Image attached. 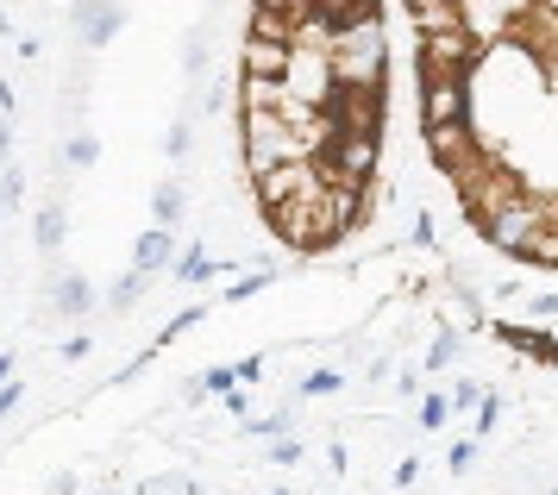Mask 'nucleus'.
Returning a JSON list of instances; mask_svg holds the SVG:
<instances>
[{"label":"nucleus","instance_id":"f257e3e1","mask_svg":"<svg viewBox=\"0 0 558 495\" xmlns=\"http://www.w3.org/2000/svg\"><path fill=\"white\" fill-rule=\"evenodd\" d=\"M332 82L339 95H377L389 82V38H383V13H364L352 25H332Z\"/></svg>","mask_w":558,"mask_h":495},{"label":"nucleus","instance_id":"f03ea898","mask_svg":"<svg viewBox=\"0 0 558 495\" xmlns=\"http://www.w3.org/2000/svg\"><path fill=\"white\" fill-rule=\"evenodd\" d=\"M239 150H245V176L252 182L282 170V164H307L282 113H239Z\"/></svg>","mask_w":558,"mask_h":495},{"label":"nucleus","instance_id":"7ed1b4c3","mask_svg":"<svg viewBox=\"0 0 558 495\" xmlns=\"http://www.w3.org/2000/svg\"><path fill=\"white\" fill-rule=\"evenodd\" d=\"M521 195H533L527 182H521V170L514 164H502V157H489L471 182H458V207H464V220L483 226V220H496L502 207H514Z\"/></svg>","mask_w":558,"mask_h":495},{"label":"nucleus","instance_id":"20e7f679","mask_svg":"<svg viewBox=\"0 0 558 495\" xmlns=\"http://www.w3.org/2000/svg\"><path fill=\"white\" fill-rule=\"evenodd\" d=\"M471 75H421V132L471 125Z\"/></svg>","mask_w":558,"mask_h":495},{"label":"nucleus","instance_id":"39448f33","mask_svg":"<svg viewBox=\"0 0 558 495\" xmlns=\"http://www.w3.org/2000/svg\"><path fill=\"white\" fill-rule=\"evenodd\" d=\"M282 88H289V100H302V107H314V113H332V100H339L332 57L327 50H295V57H289V75H282Z\"/></svg>","mask_w":558,"mask_h":495},{"label":"nucleus","instance_id":"423d86ee","mask_svg":"<svg viewBox=\"0 0 558 495\" xmlns=\"http://www.w3.org/2000/svg\"><path fill=\"white\" fill-rule=\"evenodd\" d=\"M320 176H327V164H282V170L257 176L252 189H257V207H264V220H270V214H282V207L302 195V189H314Z\"/></svg>","mask_w":558,"mask_h":495},{"label":"nucleus","instance_id":"0eeeda50","mask_svg":"<svg viewBox=\"0 0 558 495\" xmlns=\"http://www.w3.org/2000/svg\"><path fill=\"white\" fill-rule=\"evenodd\" d=\"M320 164L332 176H345V182H371V170H377V132H339Z\"/></svg>","mask_w":558,"mask_h":495},{"label":"nucleus","instance_id":"6e6552de","mask_svg":"<svg viewBox=\"0 0 558 495\" xmlns=\"http://www.w3.org/2000/svg\"><path fill=\"white\" fill-rule=\"evenodd\" d=\"M120 25H126V7H120V0H70V32H76L88 50H101Z\"/></svg>","mask_w":558,"mask_h":495},{"label":"nucleus","instance_id":"1a4fd4ad","mask_svg":"<svg viewBox=\"0 0 558 495\" xmlns=\"http://www.w3.org/2000/svg\"><path fill=\"white\" fill-rule=\"evenodd\" d=\"M289 57H295V50L277 45V38H245V45H239V75H264V82H282V75H289Z\"/></svg>","mask_w":558,"mask_h":495},{"label":"nucleus","instance_id":"9d476101","mask_svg":"<svg viewBox=\"0 0 558 495\" xmlns=\"http://www.w3.org/2000/svg\"><path fill=\"white\" fill-rule=\"evenodd\" d=\"M177 232H163V226H151V232H138V245H132V270H145V276H157V270H177Z\"/></svg>","mask_w":558,"mask_h":495},{"label":"nucleus","instance_id":"9b49d317","mask_svg":"<svg viewBox=\"0 0 558 495\" xmlns=\"http://www.w3.org/2000/svg\"><path fill=\"white\" fill-rule=\"evenodd\" d=\"M408 20L421 38L433 32H464V0H408Z\"/></svg>","mask_w":558,"mask_h":495},{"label":"nucleus","instance_id":"f8f14e48","mask_svg":"<svg viewBox=\"0 0 558 495\" xmlns=\"http://www.w3.org/2000/svg\"><path fill=\"white\" fill-rule=\"evenodd\" d=\"M51 307L63 314V321H82L88 307H95V282L82 270H70V276H51Z\"/></svg>","mask_w":558,"mask_h":495},{"label":"nucleus","instance_id":"ddd939ff","mask_svg":"<svg viewBox=\"0 0 558 495\" xmlns=\"http://www.w3.org/2000/svg\"><path fill=\"white\" fill-rule=\"evenodd\" d=\"M182 220H189V182H182V176H170V182H157V189H151V226L177 232Z\"/></svg>","mask_w":558,"mask_h":495},{"label":"nucleus","instance_id":"4468645a","mask_svg":"<svg viewBox=\"0 0 558 495\" xmlns=\"http://www.w3.org/2000/svg\"><path fill=\"white\" fill-rule=\"evenodd\" d=\"M282 107H289V88H282V82L239 75V113H282Z\"/></svg>","mask_w":558,"mask_h":495},{"label":"nucleus","instance_id":"2eb2a0df","mask_svg":"<svg viewBox=\"0 0 558 495\" xmlns=\"http://www.w3.org/2000/svg\"><path fill=\"white\" fill-rule=\"evenodd\" d=\"M32 232H38V251H63V239H70V214H63V201H45L38 207V220H32Z\"/></svg>","mask_w":558,"mask_h":495},{"label":"nucleus","instance_id":"dca6fc26","mask_svg":"<svg viewBox=\"0 0 558 495\" xmlns=\"http://www.w3.org/2000/svg\"><path fill=\"white\" fill-rule=\"evenodd\" d=\"M207 276H220V264L207 257V245H189V251L177 257V270H170V282H177V289H195V282H207Z\"/></svg>","mask_w":558,"mask_h":495},{"label":"nucleus","instance_id":"f3484780","mask_svg":"<svg viewBox=\"0 0 558 495\" xmlns=\"http://www.w3.org/2000/svg\"><path fill=\"white\" fill-rule=\"evenodd\" d=\"M339 389H345V371H339V364H320V371H307L302 383H295V396L302 401H332Z\"/></svg>","mask_w":558,"mask_h":495},{"label":"nucleus","instance_id":"a211bd4d","mask_svg":"<svg viewBox=\"0 0 558 495\" xmlns=\"http://www.w3.org/2000/svg\"><path fill=\"white\" fill-rule=\"evenodd\" d=\"M145 289H151V276H145V270H126L113 289H107V307H113V314H132V307L145 301Z\"/></svg>","mask_w":558,"mask_h":495},{"label":"nucleus","instance_id":"6ab92c4d","mask_svg":"<svg viewBox=\"0 0 558 495\" xmlns=\"http://www.w3.org/2000/svg\"><path fill=\"white\" fill-rule=\"evenodd\" d=\"M95 157H101V145H95L88 132H63V150H57V164H63V170H88Z\"/></svg>","mask_w":558,"mask_h":495},{"label":"nucleus","instance_id":"aec40b11","mask_svg":"<svg viewBox=\"0 0 558 495\" xmlns=\"http://www.w3.org/2000/svg\"><path fill=\"white\" fill-rule=\"evenodd\" d=\"M270 282H277V264H257V270H245L232 289H220V301H252V295H264Z\"/></svg>","mask_w":558,"mask_h":495},{"label":"nucleus","instance_id":"412c9836","mask_svg":"<svg viewBox=\"0 0 558 495\" xmlns=\"http://www.w3.org/2000/svg\"><path fill=\"white\" fill-rule=\"evenodd\" d=\"M446 401H452V414H477L483 401H489V383H477V376H458L452 389H446Z\"/></svg>","mask_w":558,"mask_h":495},{"label":"nucleus","instance_id":"4be33fe9","mask_svg":"<svg viewBox=\"0 0 558 495\" xmlns=\"http://www.w3.org/2000/svg\"><path fill=\"white\" fill-rule=\"evenodd\" d=\"M189 150H195V113H177V120H170V132H163V157H170V164H182Z\"/></svg>","mask_w":558,"mask_h":495},{"label":"nucleus","instance_id":"5701e85b","mask_svg":"<svg viewBox=\"0 0 558 495\" xmlns=\"http://www.w3.org/2000/svg\"><path fill=\"white\" fill-rule=\"evenodd\" d=\"M458 351H464V339H458V333H439V339H433V346L421 351V371H452Z\"/></svg>","mask_w":558,"mask_h":495},{"label":"nucleus","instance_id":"b1692460","mask_svg":"<svg viewBox=\"0 0 558 495\" xmlns=\"http://www.w3.org/2000/svg\"><path fill=\"white\" fill-rule=\"evenodd\" d=\"M314 7H320L332 25H352V20H364V13H377V0H314Z\"/></svg>","mask_w":558,"mask_h":495},{"label":"nucleus","instance_id":"393cba45","mask_svg":"<svg viewBox=\"0 0 558 495\" xmlns=\"http://www.w3.org/2000/svg\"><path fill=\"white\" fill-rule=\"evenodd\" d=\"M527 264H539V270H558V220H553V226H546V232H539V239L527 245Z\"/></svg>","mask_w":558,"mask_h":495},{"label":"nucleus","instance_id":"a878e982","mask_svg":"<svg viewBox=\"0 0 558 495\" xmlns=\"http://www.w3.org/2000/svg\"><path fill=\"white\" fill-rule=\"evenodd\" d=\"M20 201H26V170H20V164H7V170H0V207L13 214Z\"/></svg>","mask_w":558,"mask_h":495},{"label":"nucleus","instance_id":"bb28decb","mask_svg":"<svg viewBox=\"0 0 558 495\" xmlns=\"http://www.w3.org/2000/svg\"><path fill=\"white\" fill-rule=\"evenodd\" d=\"M446 421H452V401L439 396V389H427V396H421V426H427V433H439Z\"/></svg>","mask_w":558,"mask_h":495},{"label":"nucleus","instance_id":"cd10ccee","mask_svg":"<svg viewBox=\"0 0 558 495\" xmlns=\"http://www.w3.org/2000/svg\"><path fill=\"white\" fill-rule=\"evenodd\" d=\"M202 321H207V307H182L177 321H170V326H163V333H157V346H177L182 333H189V326H202Z\"/></svg>","mask_w":558,"mask_h":495},{"label":"nucleus","instance_id":"c85d7f7f","mask_svg":"<svg viewBox=\"0 0 558 495\" xmlns=\"http://www.w3.org/2000/svg\"><path fill=\"white\" fill-rule=\"evenodd\" d=\"M496 421H502V401L489 396V401L477 408V421H471V439H489V433H496Z\"/></svg>","mask_w":558,"mask_h":495},{"label":"nucleus","instance_id":"c756f323","mask_svg":"<svg viewBox=\"0 0 558 495\" xmlns=\"http://www.w3.org/2000/svg\"><path fill=\"white\" fill-rule=\"evenodd\" d=\"M446 464H452V476H464L471 464H477V439H458V446L446 451Z\"/></svg>","mask_w":558,"mask_h":495},{"label":"nucleus","instance_id":"7c9ffc66","mask_svg":"<svg viewBox=\"0 0 558 495\" xmlns=\"http://www.w3.org/2000/svg\"><path fill=\"white\" fill-rule=\"evenodd\" d=\"M88 351H95V339H88V333H70V339L57 346V358H63V364H82Z\"/></svg>","mask_w":558,"mask_h":495},{"label":"nucleus","instance_id":"2f4dec72","mask_svg":"<svg viewBox=\"0 0 558 495\" xmlns=\"http://www.w3.org/2000/svg\"><path fill=\"white\" fill-rule=\"evenodd\" d=\"M408 239H414L421 251H433V245H439V239H433V214H427V207H421V214L408 220Z\"/></svg>","mask_w":558,"mask_h":495},{"label":"nucleus","instance_id":"473e14b6","mask_svg":"<svg viewBox=\"0 0 558 495\" xmlns=\"http://www.w3.org/2000/svg\"><path fill=\"white\" fill-rule=\"evenodd\" d=\"M270 464H302V439H270Z\"/></svg>","mask_w":558,"mask_h":495},{"label":"nucleus","instance_id":"72a5a7b5","mask_svg":"<svg viewBox=\"0 0 558 495\" xmlns=\"http://www.w3.org/2000/svg\"><path fill=\"white\" fill-rule=\"evenodd\" d=\"M527 314L533 321H558V295H527Z\"/></svg>","mask_w":558,"mask_h":495},{"label":"nucleus","instance_id":"f704fd0d","mask_svg":"<svg viewBox=\"0 0 558 495\" xmlns=\"http://www.w3.org/2000/svg\"><path fill=\"white\" fill-rule=\"evenodd\" d=\"M202 113H227V88H220V82H207V95H202Z\"/></svg>","mask_w":558,"mask_h":495},{"label":"nucleus","instance_id":"c9c22d12","mask_svg":"<svg viewBox=\"0 0 558 495\" xmlns=\"http://www.w3.org/2000/svg\"><path fill=\"white\" fill-rule=\"evenodd\" d=\"M227 414H239V421L252 426V396H245V389H232V396H227Z\"/></svg>","mask_w":558,"mask_h":495},{"label":"nucleus","instance_id":"e433bc0d","mask_svg":"<svg viewBox=\"0 0 558 495\" xmlns=\"http://www.w3.org/2000/svg\"><path fill=\"white\" fill-rule=\"evenodd\" d=\"M414 476H421V458H402L396 464V490H414Z\"/></svg>","mask_w":558,"mask_h":495},{"label":"nucleus","instance_id":"4c0bfd02","mask_svg":"<svg viewBox=\"0 0 558 495\" xmlns=\"http://www.w3.org/2000/svg\"><path fill=\"white\" fill-rule=\"evenodd\" d=\"M20 396H26V383H7V389H0V421H7L13 408H20Z\"/></svg>","mask_w":558,"mask_h":495},{"label":"nucleus","instance_id":"58836bf2","mask_svg":"<svg viewBox=\"0 0 558 495\" xmlns=\"http://www.w3.org/2000/svg\"><path fill=\"white\" fill-rule=\"evenodd\" d=\"M232 371H239V383H257V376H264V358H245V364H232Z\"/></svg>","mask_w":558,"mask_h":495},{"label":"nucleus","instance_id":"ea45409f","mask_svg":"<svg viewBox=\"0 0 558 495\" xmlns=\"http://www.w3.org/2000/svg\"><path fill=\"white\" fill-rule=\"evenodd\" d=\"M7 150H13V120L0 113V164H7Z\"/></svg>","mask_w":558,"mask_h":495},{"label":"nucleus","instance_id":"a19ab883","mask_svg":"<svg viewBox=\"0 0 558 495\" xmlns=\"http://www.w3.org/2000/svg\"><path fill=\"white\" fill-rule=\"evenodd\" d=\"M20 107V95H13V82H0V113H13Z\"/></svg>","mask_w":558,"mask_h":495},{"label":"nucleus","instance_id":"79ce46f5","mask_svg":"<svg viewBox=\"0 0 558 495\" xmlns=\"http://www.w3.org/2000/svg\"><path fill=\"white\" fill-rule=\"evenodd\" d=\"M13 383V351H0V389Z\"/></svg>","mask_w":558,"mask_h":495},{"label":"nucleus","instance_id":"37998d69","mask_svg":"<svg viewBox=\"0 0 558 495\" xmlns=\"http://www.w3.org/2000/svg\"><path fill=\"white\" fill-rule=\"evenodd\" d=\"M7 32H13V25H7V13H0V38H7Z\"/></svg>","mask_w":558,"mask_h":495},{"label":"nucleus","instance_id":"c03bdc74","mask_svg":"<svg viewBox=\"0 0 558 495\" xmlns=\"http://www.w3.org/2000/svg\"><path fill=\"white\" fill-rule=\"evenodd\" d=\"M0 220H7V207H0Z\"/></svg>","mask_w":558,"mask_h":495}]
</instances>
